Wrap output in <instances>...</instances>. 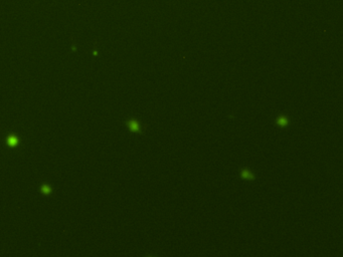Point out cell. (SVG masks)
<instances>
[{"label": "cell", "mask_w": 343, "mask_h": 257, "mask_svg": "<svg viewBox=\"0 0 343 257\" xmlns=\"http://www.w3.org/2000/svg\"><path fill=\"white\" fill-rule=\"evenodd\" d=\"M126 126L128 127L130 132L136 133V134H144L146 128H147V126L141 124L136 119H130V120H128L126 121Z\"/></svg>", "instance_id": "cell-1"}, {"label": "cell", "mask_w": 343, "mask_h": 257, "mask_svg": "<svg viewBox=\"0 0 343 257\" xmlns=\"http://www.w3.org/2000/svg\"><path fill=\"white\" fill-rule=\"evenodd\" d=\"M290 123H291V121H290V118L287 115H279L275 121L276 126L281 129H285L287 127H289Z\"/></svg>", "instance_id": "cell-2"}, {"label": "cell", "mask_w": 343, "mask_h": 257, "mask_svg": "<svg viewBox=\"0 0 343 257\" xmlns=\"http://www.w3.org/2000/svg\"><path fill=\"white\" fill-rule=\"evenodd\" d=\"M240 178L245 181H254L256 180V175L249 168H242L240 171Z\"/></svg>", "instance_id": "cell-3"}, {"label": "cell", "mask_w": 343, "mask_h": 257, "mask_svg": "<svg viewBox=\"0 0 343 257\" xmlns=\"http://www.w3.org/2000/svg\"><path fill=\"white\" fill-rule=\"evenodd\" d=\"M8 143H9V145H11V146H15L16 144L18 143V140L16 139L15 137H9V139H8Z\"/></svg>", "instance_id": "cell-4"}, {"label": "cell", "mask_w": 343, "mask_h": 257, "mask_svg": "<svg viewBox=\"0 0 343 257\" xmlns=\"http://www.w3.org/2000/svg\"><path fill=\"white\" fill-rule=\"evenodd\" d=\"M42 191L45 193V194H48V193H49L51 192V189H49L48 187H46V186H43L42 187Z\"/></svg>", "instance_id": "cell-5"}]
</instances>
